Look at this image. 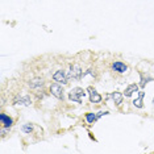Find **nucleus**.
I'll use <instances>...</instances> for the list:
<instances>
[{
    "label": "nucleus",
    "instance_id": "nucleus-1",
    "mask_svg": "<svg viewBox=\"0 0 154 154\" xmlns=\"http://www.w3.org/2000/svg\"><path fill=\"white\" fill-rule=\"evenodd\" d=\"M86 94L87 92L83 88H80V87H75V88H72L69 92V99L71 101H75V103H78V104H82V99L86 96Z\"/></svg>",
    "mask_w": 154,
    "mask_h": 154
},
{
    "label": "nucleus",
    "instance_id": "nucleus-2",
    "mask_svg": "<svg viewBox=\"0 0 154 154\" xmlns=\"http://www.w3.org/2000/svg\"><path fill=\"white\" fill-rule=\"evenodd\" d=\"M50 92H51V95L55 96L58 100H63L65 99L63 88H62V86H59L58 83H53V85L50 86Z\"/></svg>",
    "mask_w": 154,
    "mask_h": 154
},
{
    "label": "nucleus",
    "instance_id": "nucleus-3",
    "mask_svg": "<svg viewBox=\"0 0 154 154\" xmlns=\"http://www.w3.org/2000/svg\"><path fill=\"white\" fill-rule=\"evenodd\" d=\"M103 115H108V112L106 111H100V112H97V113H92V112H88V113H86L85 115V119H86V121L88 122V124H95V122L99 120V119L103 116Z\"/></svg>",
    "mask_w": 154,
    "mask_h": 154
},
{
    "label": "nucleus",
    "instance_id": "nucleus-4",
    "mask_svg": "<svg viewBox=\"0 0 154 154\" xmlns=\"http://www.w3.org/2000/svg\"><path fill=\"white\" fill-rule=\"evenodd\" d=\"M87 92H88V96H90V101L91 103H100L103 100V96L99 95L96 92V90L92 86H88L87 87Z\"/></svg>",
    "mask_w": 154,
    "mask_h": 154
},
{
    "label": "nucleus",
    "instance_id": "nucleus-5",
    "mask_svg": "<svg viewBox=\"0 0 154 154\" xmlns=\"http://www.w3.org/2000/svg\"><path fill=\"white\" fill-rule=\"evenodd\" d=\"M53 79L55 80V82H58V83H63V85H67L69 83L67 75H66V72L62 71V70H58V71L55 72V74L53 75Z\"/></svg>",
    "mask_w": 154,
    "mask_h": 154
},
{
    "label": "nucleus",
    "instance_id": "nucleus-6",
    "mask_svg": "<svg viewBox=\"0 0 154 154\" xmlns=\"http://www.w3.org/2000/svg\"><path fill=\"white\" fill-rule=\"evenodd\" d=\"M112 69H113L115 71L120 72V74H124V72L128 70V66L125 65L124 62H121V61H115L113 65H112Z\"/></svg>",
    "mask_w": 154,
    "mask_h": 154
},
{
    "label": "nucleus",
    "instance_id": "nucleus-7",
    "mask_svg": "<svg viewBox=\"0 0 154 154\" xmlns=\"http://www.w3.org/2000/svg\"><path fill=\"white\" fill-rule=\"evenodd\" d=\"M0 122L3 124V127H4V128H9V127H12L13 120L9 116H7L5 113H2V115H0Z\"/></svg>",
    "mask_w": 154,
    "mask_h": 154
},
{
    "label": "nucleus",
    "instance_id": "nucleus-8",
    "mask_svg": "<svg viewBox=\"0 0 154 154\" xmlns=\"http://www.w3.org/2000/svg\"><path fill=\"white\" fill-rule=\"evenodd\" d=\"M137 90H138L137 85H129L127 88H125V91H124V96L125 97H131L133 95V92H136Z\"/></svg>",
    "mask_w": 154,
    "mask_h": 154
},
{
    "label": "nucleus",
    "instance_id": "nucleus-9",
    "mask_svg": "<svg viewBox=\"0 0 154 154\" xmlns=\"http://www.w3.org/2000/svg\"><path fill=\"white\" fill-rule=\"evenodd\" d=\"M109 96L113 99V101L116 103V106H121L122 99H124V95H122V94H120V92H112Z\"/></svg>",
    "mask_w": 154,
    "mask_h": 154
},
{
    "label": "nucleus",
    "instance_id": "nucleus-10",
    "mask_svg": "<svg viewBox=\"0 0 154 154\" xmlns=\"http://www.w3.org/2000/svg\"><path fill=\"white\" fill-rule=\"evenodd\" d=\"M70 75L72 76L74 79H80V75H82V71H80V67L79 66H71V72H70Z\"/></svg>",
    "mask_w": 154,
    "mask_h": 154
},
{
    "label": "nucleus",
    "instance_id": "nucleus-11",
    "mask_svg": "<svg viewBox=\"0 0 154 154\" xmlns=\"http://www.w3.org/2000/svg\"><path fill=\"white\" fill-rule=\"evenodd\" d=\"M143 95H145V94H143L142 91H141V92H140V96H138V99L133 101V106H134V107H137V108H142V107H143V104H142Z\"/></svg>",
    "mask_w": 154,
    "mask_h": 154
},
{
    "label": "nucleus",
    "instance_id": "nucleus-12",
    "mask_svg": "<svg viewBox=\"0 0 154 154\" xmlns=\"http://www.w3.org/2000/svg\"><path fill=\"white\" fill-rule=\"evenodd\" d=\"M32 129H33V125H32V124H25V125L23 127V132L30 133V132H32Z\"/></svg>",
    "mask_w": 154,
    "mask_h": 154
},
{
    "label": "nucleus",
    "instance_id": "nucleus-13",
    "mask_svg": "<svg viewBox=\"0 0 154 154\" xmlns=\"http://www.w3.org/2000/svg\"><path fill=\"white\" fill-rule=\"evenodd\" d=\"M34 82H36V83L30 82V87H36V86H42L44 85V80L42 79H36Z\"/></svg>",
    "mask_w": 154,
    "mask_h": 154
}]
</instances>
